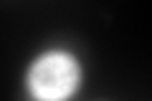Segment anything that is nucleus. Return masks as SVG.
<instances>
[{
    "label": "nucleus",
    "mask_w": 152,
    "mask_h": 101,
    "mask_svg": "<svg viewBox=\"0 0 152 101\" xmlns=\"http://www.w3.org/2000/svg\"><path fill=\"white\" fill-rule=\"evenodd\" d=\"M79 84V66L71 56L46 53L31 66L28 86L38 101H64Z\"/></svg>",
    "instance_id": "obj_1"
}]
</instances>
